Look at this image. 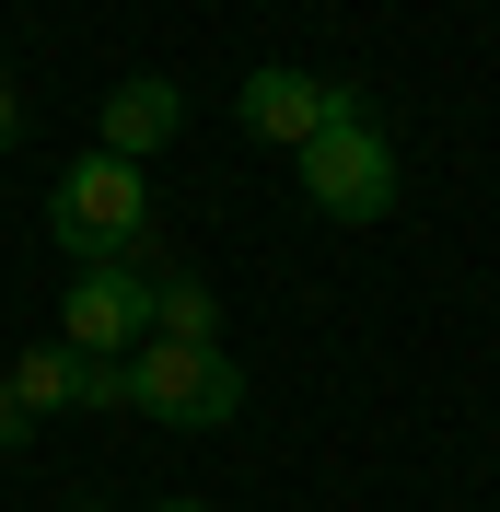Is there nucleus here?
Returning <instances> with one entry per match:
<instances>
[{"label": "nucleus", "mask_w": 500, "mask_h": 512, "mask_svg": "<svg viewBox=\"0 0 500 512\" xmlns=\"http://www.w3.org/2000/svg\"><path fill=\"white\" fill-rule=\"evenodd\" d=\"M303 198H314V222H384V210H396V140H384L373 117H361V94H338L326 105V128H314L303 152Z\"/></svg>", "instance_id": "f257e3e1"}, {"label": "nucleus", "mask_w": 500, "mask_h": 512, "mask_svg": "<svg viewBox=\"0 0 500 512\" xmlns=\"http://www.w3.org/2000/svg\"><path fill=\"white\" fill-rule=\"evenodd\" d=\"M47 233H59L82 268H128L140 233H152V187H140V163L82 152V163L59 175V198H47Z\"/></svg>", "instance_id": "f03ea898"}, {"label": "nucleus", "mask_w": 500, "mask_h": 512, "mask_svg": "<svg viewBox=\"0 0 500 512\" xmlns=\"http://www.w3.org/2000/svg\"><path fill=\"white\" fill-rule=\"evenodd\" d=\"M128 408L163 419V431H221V419H245V373H233V350L140 338V350H128Z\"/></svg>", "instance_id": "7ed1b4c3"}, {"label": "nucleus", "mask_w": 500, "mask_h": 512, "mask_svg": "<svg viewBox=\"0 0 500 512\" xmlns=\"http://www.w3.org/2000/svg\"><path fill=\"white\" fill-rule=\"evenodd\" d=\"M59 338L82 361H128L140 338H152V280H140V268H82L70 303H59Z\"/></svg>", "instance_id": "20e7f679"}, {"label": "nucleus", "mask_w": 500, "mask_h": 512, "mask_svg": "<svg viewBox=\"0 0 500 512\" xmlns=\"http://www.w3.org/2000/svg\"><path fill=\"white\" fill-rule=\"evenodd\" d=\"M326 105H338V82H314V70H245V94H233V128H256V140H280V152H303L314 128H326Z\"/></svg>", "instance_id": "39448f33"}, {"label": "nucleus", "mask_w": 500, "mask_h": 512, "mask_svg": "<svg viewBox=\"0 0 500 512\" xmlns=\"http://www.w3.org/2000/svg\"><path fill=\"white\" fill-rule=\"evenodd\" d=\"M105 140H94V152H117V163H152L163 152V140H175V128H187V94H175V82H163V70H128V82H117V94H105Z\"/></svg>", "instance_id": "423d86ee"}, {"label": "nucleus", "mask_w": 500, "mask_h": 512, "mask_svg": "<svg viewBox=\"0 0 500 512\" xmlns=\"http://www.w3.org/2000/svg\"><path fill=\"white\" fill-rule=\"evenodd\" d=\"M0 373H12V408H24V419H47V408H70V396H82V350H70V338H47V350H24V361H0Z\"/></svg>", "instance_id": "0eeeda50"}, {"label": "nucleus", "mask_w": 500, "mask_h": 512, "mask_svg": "<svg viewBox=\"0 0 500 512\" xmlns=\"http://www.w3.org/2000/svg\"><path fill=\"white\" fill-rule=\"evenodd\" d=\"M152 338H187V350H221V303L198 280H152Z\"/></svg>", "instance_id": "6e6552de"}, {"label": "nucleus", "mask_w": 500, "mask_h": 512, "mask_svg": "<svg viewBox=\"0 0 500 512\" xmlns=\"http://www.w3.org/2000/svg\"><path fill=\"white\" fill-rule=\"evenodd\" d=\"M70 408H128V361H82V396Z\"/></svg>", "instance_id": "1a4fd4ad"}, {"label": "nucleus", "mask_w": 500, "mask_h": 512, "mask_svg": "<svg viewBox=\"0 0 500 512\" xmlns=\"http://www.w3.org/2000/svg\"><path fill=\"white\" fill-rule=\"evenodd\" d=\"M24 140V94H12V70H0V152Z\"/></svg>", "instance_id": "9d476101"}, {"label": "nucleus", "mask_w": 500, "mask_h": 512, "mask_svg": "<svg viewBox=\"0 0 500 512\" xmlns=\"http://www.w3.org/2000/svg\"><path fill=\"white\" fill-rule=\"evenodd\" d=\"M24 431H35V419H24V408H12V373H0V454L24 443Z\"/></svg>", "instance_id": "9b49d317"}, {"label": "nucleus", "mask_w": 500, "mask_h": 512, "mask_svg": "<svg viewBox=\"0 0 500 512\" xmlns=\"http://www.w3.org/2000/svg\"><path fill=\"white\" fill-rule=\"evenodd\" d=\"M152 512H210V501H152Z\"/></svg>", "instance_id": "f8f14e48"}]
</instances>
